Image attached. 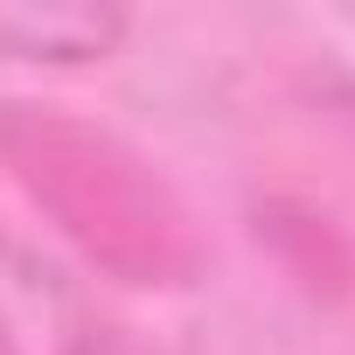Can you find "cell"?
Returning a JSON list of instances; mask_svg holds the SVG:
<instances>
[{
	"instance_id": "obj_1",
	"label": "cell",
	"mask_w": 355,
	"mask_h": 355,
	"mask_svg": "<svg viewBox=\"0 0 355 355\" xmlns=\"http://www.w3.org/2000/svg\"><path fill=\"white\" fill-rule=\"evenodd\" d=\"M0 153L105 272L139 286H182L196 272V237L182 209L167 202L153 167L112 132L15 105V119H0Z\"/></svg>"
},
{
	"instance_id": "obj_2",
	"label": "cell",
	"mask_w": 355,
	"mask_h": 355,
	"mask_svg": "<svg viewBox=\"0 0 355 355\" xmlns=\"http://www.w3.org/2000/svg\"><path fill=\"white\" fill-rule=\"evenodd\" d=\"M0 355H146L77 272L0 237Z\"/></svg>"
},
{
	"instance_id": "obj_3",
	"label": "cell",
	"mask_w": 355,
	"mask_h": 355,
	"mask_svg": "<svg viewBox=\"0 0 355 355\" xmlns=\"http://www.w3.org/2000/svg\"><path fill=\"white\" fill-rule=\"evenodd\" d=\"M119 42H125L119 8H91V0H0V63L84 70V63H105Z\"/></svg>"
}]
</instances>
